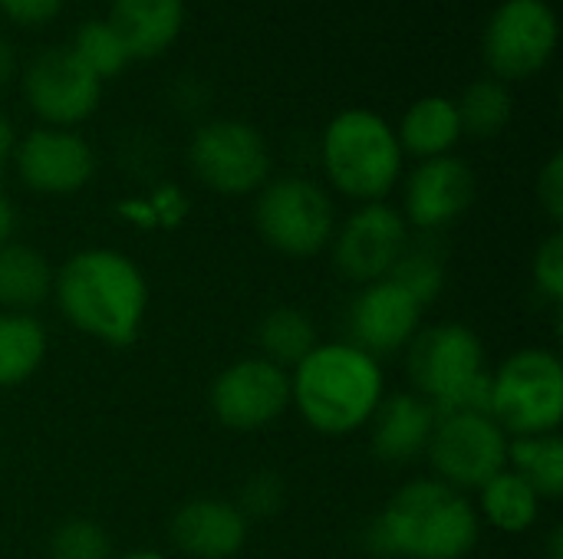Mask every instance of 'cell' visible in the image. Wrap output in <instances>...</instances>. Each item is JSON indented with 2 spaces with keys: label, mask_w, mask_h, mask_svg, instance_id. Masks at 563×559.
Returning <instances> with one entry per match:
<instances>
[{
  "label": "cell",
  "mask_w": 563,
  "mask_h": 559,
  "mask_svg": "<svg viewBox=\"0 0 563 559\" xmlns=\"http://www.w3.org/2000/svg\"><path fill=\"white\" fill-rule=\"evenodd\" d=\"M53 264L36 247L10 241L0 247V306L7 313H30L53 297Z\"/></svg>",
  "instance_id": "21"
},
{
  "label": "cell",
  "mask_w": 563,
  "mask_h": 559,
  "mask_svg": "<svg viewBox=\"0 0 563 559\" xmlns=\"http://www.w3.org/2000/svg\"><path fill=\"white\" fill-rule=\"evenodd\" d=\"M534 283L551 300L563 303V234L554 231L534 254Z\"/></svg>",
  "instance_id": "30"
},
{
  "label": "cell",
  "mask_w": 563,
  "mask_h": 559,
  "mask_svg": "<svg viewBox=\"0 0 563 559\" xmlns=\"http://www.w3.org/2000/svg\"><path fill=\"white\" fill-rule=\"evenodd\" d=\"M13 231H16V211L13 204L0 194V247H7L13 241Z\"/></svg>",
  "instance_id": "34"
},
{
  "label": "cell",
  "mask_w": 563,
  "mask_h": 559,
  "mask_svg": "<svg viewBox=\"0 0 563 559\" xmlns=\"http://www.w3.org/2000/svg\"><path fill=\"white\" fill-rule=\"evenodd\" d=\"M538 201H541L544 214H548L554 224H561L563 221V155L561 152H554V155L548 158V165L541 168V175H538Z\"/></svg>",
  "instance_id": "32"
},
{
  "label": "cell",
  "mask_w": 563,
  "mask_h": 559,
  "mask_svg": "<svg viewBox=\"0 0 563 559\" xmlns=\"http://www.w3.org/2000/svg\"><path fill=\"white\" fill-rule=\"evenodd\" d=\"M459 109V122H462V135H475V138H492L498 135L515 112V99L511 89L501 79H475L462 99L455 102Z\"/></svg>",
  "instance_id": "26"
},
{
  "label": "cell",
  "mask_w": 563,
  "mask_h": 559,
  "mask_svg": "<svg viewBox=\"0 0 563 559\" xmlns=\"http://www.w3.org/2000/svg\"><path fill=\"white\" fill-rule=\"evenodd\" d=\"M254 224L267 247L284 257L320 254L336 231V211L330 194L310 178H274L257 191Z\"/></svg>",
  "instance_id": "7"
},
{
  "label": "cell",
  "mask_w": 563,
  "mask_h": 559,
  "mask_svg": "<svg viewBox=\"0 0 563 559\" xmlns=\"http://www.w3.org/2000/svg\"><path fill=\"white\" fill-rule=\"evenodd\" d=\"M508 468L525 478L541 501H558L563 494V441L561 435H528L511 438Z\"/></svg>",
  "instance_id": "25"
},
{
  "label": "cell",
  "mask_w": 563,
  "mask_h": 559,
  "mask_svg": "<svg viewBox=\"0 0 563 559\" xmlns=\"http://www.w3.org/2000/svg\"><path fill=\"white\" fill-rule=\"evenodd\" d=\"M386 399L379 359L346 343H317V349L290 369V405L300 418L330 438L350 435L376 415Z\"/></svg>",
  "instance_id": "3"
},
{
  "label": "cell",
  "mask_w": 563,
  "mask_h": 559,
  "mask_svg": "<svg viewBox=\"0 0 563 559\" xmlns=\"http://www.w3.org/2000/svg\"><path fill=\"white\" fill-rule=\"evenodd\" d=\"M478 537L475 504L439 478L402 484L366 534L376 557L393 559H465Z\"/></svg>",
  "instance_id": "2"
},
{
  "label": "cell",
  "mask_w": 563,
  "mask_h": 559,
  "mask_svg": "<svg viewBox=\"0 0 563 559\" xmlns=\"http://www.w3.org/2000/svg\"><path fill=\"white\" fill-rule=\"evenodd\" d=\"M409 372L416 395L442 412H485L492 372L485 366L482 339L462 323H439L416 333L409 343Z\"/></svg>",
  "instance_id": "5"
},
{
  "label": "cell",
  "mask_w": 563,
  "mask_h": 559,
  "mask_svg": "<svg viewBox=\"0 0 563 559\" xmlns=\"http://www.w3.org/2000/svg\"><path fill=\"white\" fill-rule=\"evenodd\" d=\"M488 415L508 438L554 435L563 418V366L551 349H518L492 372Z\"/></svg>",
  "instance_id": "6"
},
{
  "label": "cell",
  "mask_w": 563,
  "mask_h": 559,
  "mask_svg": "<svg viewBox=\"0 0 563 559\" xmlns=\"http://www.w3.org/2000/svg\"><path fill=\"white\" fill-rule=\"evenodd\" d=\"M389 280H396L402 290H409L422 306H432L445 287V264L439 254L426 247H406L396 267L389 270Z\"/></svg>",
  "instance_id": "28"
},
{
  "label": "cell",
  "mask_w": 563,
  "mask_h": 559,
  "mask_svg": "<svg viewBox=\"0 0 563 559\" xmlns=\"http://www.w3.org/2000/svg\"><path fill=\"white\" fill-rule=\"evenodd\" d=\"M172 544L191 559L238 557L247 544V517L234 501H188L172 517Z\"/></svg>",
  "instance_id": "17"
},
{
  "label": "cell",
  "mask_w": 563,
  "mask_h": 559,
  "mask_svg": "<svg viewBox=\"0 0 563 559\" xmlns=\"http://www.w3.org/2000/svg\"><path fill=\"white\" fill-rule=\"evenodd\" d=\"M63 10V0H0V13L20 26H43Z\"/></svg>",
  "instance_id": "33"
},
{
  "label": "cell",
  "mask_w": 563,
  "mask_h": 559,
  "mask_svg": "<svg viewBox=\"0 0 563 559\" xmlns=\"http://www.w3.org/2000/svg\"><path fill=\"white\" fill-rule=\"evenodd\" d=\"M511 438L485 412H435V428L429 438V461L455 491H482L495 474L508 468Z\"/></svg>",
  "instance_id": "8"
},
{
  "label": "cell",
  "mask_w": 563,
  "mask_h": 559,
  "mask_svg": "<svg viewBox=\"0 0 563 559\" xmlns=\"http://www.w3.org/2000/svg\"><path fill=\"white\" fill-rule=\"evenodd\" d=\"M20 181L36 194H76L96 171L89 142L73 128H33L13 145Z\"/></svg>",
  "instance_id": "14"
},
{
  "label": "cell",
  "mask_w": 563,
  "mask_h": 559,
  "mask_svg": "<svg viewBox=\"0 0 563 559\" xmlns=\"http://www.w3.org/2000/svg\"><path fill=\"white\" fill-rule=\"evenodd\" d=\"M109 23L132 59L162 56L185 26V0H112Z\"/></svg>",
  "instance_id": "19"
},
{
  "label": "cell",
  "mask_w": 563,
  "mask_h": 559,
  "mask_svg": "<svg viewBox=\"0 0 563 559\" xmlns=\"http://www.w3.org/2000/svg\"><path fill=\"white\" fill-rule=\"evenodd\" d=\"M284 504V481L277 474H254L244 488H241V514L244 517H271L274 511H280Z\"/></svg>",
  "instance_id": "31"
},
{
  "label": "cell",
  "mask_w": 563,
  "mask_h": 559,
  "mask_svg": "<svg viewBox=\"0 0 563 559\" xmlns=\"http://www.w3.org/2000/svg\"><path fill=\"white\" fill-rule=\"evenodd\" d=\"M112 559H168L165 554H158V550H129V554H122V557H112Z\"/></svg>",
  "instance_id": "37"
},
{
  "label": "cell",
  "mask_w": 563,
  "mask_h": 559,
  "mask_svg": "<svg viewBox=\"0 0 563 559\" xmlns=\"http://www.w3.org/2000/svg\"><path fill=\"white\" fill-rule=\"evenodd\" d=\"M49 559H112V540L89 517L63 521L49 537Z\"/></svg>",
  "instance_id": "29"
},
{
  "label": "cell",
  "mask_w": 563,
  "mask_h": 559,
  "mask_svg": "<svg viewBox=\"0 0 563 559\" xmlns=\"http://www.w3.org/2000/svg\"><path fill=\"white\" fill-rule=\"evenodd\" d=\"M478 494H482V501L475 507L478 517H485L501 534H525L541 517V497H538V491L525 478H518L511 468H505L501 474H495Z\"/></svg>",
  "instance_id": "23"
},
{
  "label": "cell",
  "mask_w": 563,
  "mask_h": 559,
  "mask_svg": "<svg viewBox=\"0 0 563 559\" xmlns=\"http://www.w3.org/2000/svg\"><path fill=\"white\" fill-rule=\"evenodd\" d=\"M333 264L336 270L366 287L386 280L402 250L409 247V224L399 208L386 201L360 204L340 231H333Z\"/></svg>",
  "instance_id": "13"
},
{
  "label": "cell",
  "mask_w": 563,
  "mask_h": 559,
  "mask_svg": "<svg viewBox=\"0 0 563 559\" xmlns=\"http://www.w3.org/2000/svg\"><path fill=\"white\" fill-rule=\"evenodd\" d=\"M558 49V13L548 0H505L488 16L482 56L495 79L518 82L538 76Z\"/></svg>",
  "instance_id": "10"
},
{
  "label": "cell",
  "mask_w": 563,
  "mask_h": 559,
  "mask_svg": "<svg viewBox=\"0 0 563 559\" xmlns=\"http://www.w3.org/2000/svg\"><path fill=\"white\" fill-rule=\"evenodd\" d=\"M13 145H16L13 128H10V122L0 115V175H3V168H7V161H10V155H13Z\"/></svg>",
  "instance_id": "36"
},
{
  "label": "cell",
  "mask_w": 563,
  "mask_h": 559,
  "mask_svg": "<svg viewBox=\"0 0 563 559\" xmlns=\"http://www.w3.org/2000/svg\"><path fill=\"white\" fill-rule=\"evenodd\" d=\"M53 297L73 329L106 346H129L142 333L148 310L145 273L112 247L73 254L53 277Z\"/></svg>",
  "instance_id": "1"
},
{
  "label": "cell",
  "mask_w": 563,
  "mask_h": 559,
  "mask_svg": "<svg viewBox=\"0 0 563 559\" xmlns=\"http://www.w3.org/2000/svg\"><path fill=\"white\" fill-rule=\"evenodd\" d=\"M188 165L205 188L228 198L254 194L271 181V148L241 119L205 122L188 145Z\"/></svg>",
  "instance_id": "9"
},
{
  "label": "cell",
  "mask_w": 563,
  "mask_h": 559,
  "mask_svg": "<svg viewBox=\"0 0 563 559\" xmlns=\"http://www.w3.org/2000/svg\"><path fill=\"white\" fill-rule=\"evenodd\" d=\"M257 343H261V356L280 369H294L297 362H303L313 349H317V326L313 320L297 310V306H277L261 320L257 329Z\"/></svg>",
  "instance_id": "24"
},
{
  "label": "cell",
  "mask_w": 563,
  "mask_h": 559,
  "mask_svg": "<svg viewBox=\"0 0 563 559\" xmlns=\"http://www.w3.org/2000/svg\"><path fill=\"white\" fill-rule=\"evenodd\" d=\"M208 405L224 428L261 432L290 409V372L264 356L238 359L214 376Z\"/></svg>",
  "instance_id": "11"
},
{
  "label": "cell",
  "mask_w": 563,
  "mask_h": 559,
  "mask_svg": "<svg viewBox=\"0 0 563 559\" xmlns=\"http://www.w3.org/2000/svg\"><path fill=\"white\" fill-rule=\"evenodd\" d=\"M435 428V409L416 392H396L369 418V441L379 461L406 465L426 455Z\"/></svg>",
  "instance_id": "18"
},
{
  "label": "cell",
  "mask_w": 563,
  "mask_h": 559,
  "mask_svg": "<svg viewBox=\"0 0 563 559\" xmlns=\"http://www.w3.org/2000/svg\"><path fill=\"white\" fill-rule=\"evenodd\" d=\"M320 158L330 185L360 201H386L402 178V148L396 128L373 109H343L327 122Z\"/></svg>",
  "instance_id": "4"
},
{
  "label": "cell",
  "mask_w": 563,
  "mask_h": 559,
  "mask_svg": "<svg viewBox=\"0 0 563 559\" xmlns=\"http://www.w3.org/2000/svg\"><path fill=\"white\" fill-rule=\"evenodd\" d=\"M402 155H416L419 161L452 155V148L462 138V122L455 99L449 96H422L412 102L396 128Z\"/></svg>",
  "instance_id": "20"
},
{
  "label": "cell",
  "mask_w": 563,
  "mask_h": 559,
  "mask_svg": "<svg viewBox=\"0 0 563 559\" xmlns=\"http://www.w3.org/2000/svg\"><path fill=\"white\" fill-rule=\"evenodd\" d=\"M475 201V175L472 168L455 158H429L412 168L406 178L402 194V217L406 224H416L422 231H439L452 221H459Z\"/></svg>",
  "instance_id": "16"
},
{
  "label": "cell",
  "mask_w": 563,
  "mask_h": 559,
  "mask_svg": "<svg viewBox=\"0 0 563 559\" xmlns=\"http://www.w3.org/2000/svg\"><path fill=\"white\" fill-rule=\"evenodd\" d=\"M23 99L49 128H73L96 112L102 79L69 46H56L23 69Z\"/></svg>",
  "instance_id": "12"
},
{
  "label": "cell",
  "mask_w": 563,
  "mask_h": 559,
  "mask_svg": "<svg viewBox=\"0 0 563 559\" xmlns=\"http://www.w3.org/2000/svg\"><path fill=\"white\" fill-rule=\"evenodd\" d=\"M13 69H16V56H13L10 43L0 36V89L13 79Z\"/></svg>",
  "instance_id": "35"
},
{
  "label": "cell",
  "mask_w": 563,
  "mask_h": 559,
  "mask_svg": "<svg viewBox=\"0 0 563 559\" xmlns=\"http://www.w3.org/2000/svg\"><path fill=\"white\" fill-rule=\"evenodd\" d=\"M49 336L30 313H0V389L23 385L46 359Z\"/></svg>",
  "instance_id": "22"
},
{
  "label": "cell",
  "mask_w": 563,
  "mask_h": 559,
  "mask_svg": "<svg viewBox=\"0 0 563 559\" xmlns=\"http://www.w3.org/2000/svg\"><path fill=\"white\" fill-rule=\"evenodd\" d=\"M422 313L426 306L396 280L386 277L366 283L350 306V336H353L350 343L369 353L373 359L396 356L409 349V343L416 339L422 326Z\"/></svg>",
  "instance_id": "15"
},
{
  "label": "cell",
  "mask_w": 563,
  "mask_h": 559,
  "mask_svg": "<svg viewBox=\"0 0 563 559\" xmlns=\"http://www.w3.org/2000/svg\"><path fill=\"white\" fill-rule=\"evenodd\" d=\"M69 49H73V53H76L102 82L112 79V76H119V72L132 63V56H129L122 36L115 33V26H112L109 20H89V23H82V26L76 30V36H73Z\"/></svg>",
  "instance_id": "27"
}]
</instances>
